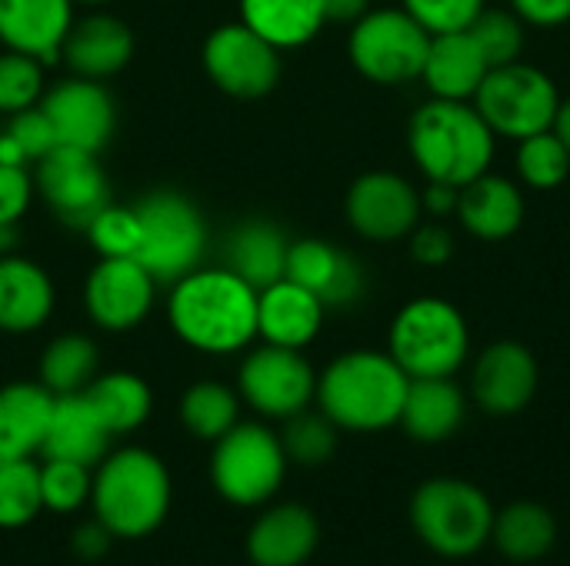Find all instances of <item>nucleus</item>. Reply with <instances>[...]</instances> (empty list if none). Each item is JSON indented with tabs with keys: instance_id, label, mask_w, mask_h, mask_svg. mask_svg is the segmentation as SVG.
I'll list each match as a JSON object with an SVG mask.
<instances>
[{
	"instance_id": "nucleus-1",
	"label": "nucleus",
	"mask_w": 570,
	"mask_h": 566,
	"mask_svg": "<svg viewBox=\"0 0 570 566\" xmlns=\"http://www.w3.org/2000/svg\"><path fill=\"white\" fill-rule=\"evenodd\" d=\"M174 337L204 357H234L257 340V287L230 267H194L164 304Z\"/></svg>"
},
{
	"instance_id": "nucleus-2",
	"label": "nucleus",
	"mask_w": 570,
	"mask_h": 566,
	"mask_svg": "<svg viewBox=\"0 0 570 566\" xmlns=\"http://www.w3.org/2000/svg\"><path fill=\"white\" fill-rule=\"evenodd\" d=\"M411 377L387 350L357 347L317 374V410L347 434H381L401 424Z\"/></svg>"
},
{
	"instance_id": "nucleus-3",
	"label": "nucleus",
	"mask_w": 570,
	"mask_h": 566,
	"mask_svg": "<svg viewBox=\"0 0 570 566\" xmlns=\"http://www.w3.org/2000/svg\"><path fill=\"white\" fill-rule=\"evenodd\" d=\"M407 150L428 183L464 187L491 170L498 137L471 100H424L407 123Z\"/></svg>"
},
{
	"instance_id": "nucleus-4",
	"label": "nucleus",
	"mask_w": 570,
	"mask_h": 566,
	"mask_svg": "<svg viewBox=\"0 0 570 566\" xmlns=\"http://www.w3.org/2000/svg\"><path fill=\"white\" fill-rule=\"evenodd\" d=\"M174 500L167 464L144 447L110 450L94 467L90 510L114 540H140L164 527Z\"/></svg>"
},
{
	"instance_id": "nucleus-5",
	"label": "nucleus",
	"mask_w": 570,
	"mask_h": 566,
	"mask_svg": "<svg viewBox=\"0 0 570 566\" xmlns=\"http://www.w3.org/2000/svg\"><path fill=\"white\" fill-rule=\"evenodd\" d=\"M387 354L411 380L454 377L471 357L468 317L444 297H414L391 320Z\"/></svg>"
},
{
	"instance_id": "nucleus-6",
	"label": "nucleus",
	"mask_w": 570,
	"mask_h": 566,
	"mask_svg": "<svg viewBox=\"0 0 570 566\" xmlns=\"http://www.w3.org/2000/svg\"><path fill=\"white\" fill-rule=\"evenodd\" d=\"M491 497L461 477H434L411 497V527L428 550L448 560L474 557L488 547L494 530Z\"/></svg>"
},
{
	"instance_id": "nucleus-7",
	"label": "nucleus",
	"mask_w": 570,
	"mask_h": 566,
	"mask_svg": "<svg viewBox=\"0 0 570 566\" xmlns=\"http://www.w3.org/2000/svg\"><path fill=\"white\" fill-rule=\"evenodd\" d=\"M137 260L157 277V284H174L204 264L210 247V230L200 207L177 190H154L137 207Z\"/></svg>"
},
{
	"instance_id": "nucleus-8",
	"label": "nucleus",
	"mask_w": 570,
	"mask_h": 566,
	"mask_svg": "<svg viewBox=\"0 0 570 566\" xmlns=\"http://www.w3.org/2000/svg\"><path fill=\"white\" fill-rule=\"evenodd\" d=\"M287 467L291 460L284 454L281 434L261 420H240L220 440H214L210 480L230 507L271 504L284 487Z\"/></svg>"
},
{
	"instance_id": "nucleus-9",
	"label": "nucleus",
	"mask_w": 570,
	"mask_h": 566,
	"mask_svg": "<svg viewBox=\"0 0 570 566\" xmlns=\"http://www.w3.org/2000/svg\"><path fill=\"white\" fill-rule=\"evenodd\" d=\"M431 33L404 7H371L351 23L347 57L354 70L377 87L421 80Z\"/></svg>"
},
{
	"instance_id": "nucleus-10",
	"label": "nucleus",
	"mask_w": 570,
	"mask_h": 566,
	"mask_svg": "<svg viewBox=\"0 0 570 566\" xmlns=\"http://www.w3.org/2000/svg\"><path fill=\"white\" fill-rule=\"evenodd\" d=\"M471 103L488 120L494 137L518 143L554 127L561 90L554 77L544 73L541 67L514 60L504 67H491Z\"/></svg>"
},
{
	"instance_id": "nucleus-11",
	"label": "nucleus",
	"mask_w": 570,
	"mask_h": 566,
	"mask_svg": "<svg viewBox=\"0 0 570 566\" xmlns=\"http://www.w3.org/2000/svg\"><path fill=\"white\" fill-rule=\"evenodd\" d=\"M240 400L264 420H287L307 410L317 397V370L304 350L257 344L244 350L237 367Z\"/></svg>"
},
{
	"instance_id": "nucleus-12",
	"label": "nucleus",
	"mask_w": 570,
	"mask_h": 566,
	"mask_svg": "<svg viewBox=\"0 0 570 566\" xmlns=\"http://www.w3.org/2000/svg\"><path fill=\"white\" fill-rule=\"evenodd\" d=\"M200 63L217 90L240 100L264 97L281 80V50L240 20L220 23L207 33Z\"/></svg>"
},
{
	"instance_id": "nucleus-13",
	"label": "nucleus",
	"mask_w": 570,
	"mask_h": 566,
	"mask_svg": "<svg viewBox=\"0 0 570 566\" xmlns=\"http://www.w3.org/2000/svg\"><path fill=\"white\" fill-rule=\"evenodd\" d=\"M347 227L371 244H397L424 220L421 190L394 170L361 173L344 197Z\"/></svg>"
},
{
	"instance_id": "nucleus-14",
	"label": "nucleus",
	"mask_w": 570,
	"mask_h": 566,
	"mask_svg": "<svg viewBox=\"0 0 570 566\" xmlns=\"http://www.w3.org/2000/svg\"><path fill=\"white\" fill-rule=\"evenodd\" d=\"M33 187L37 197L53 210V217L77 230H83L90 217L104 203H110V183L97 153L63 143H57L47 157L33 163Z\"/></svg>"
},
{
	"instance_id": "nucleus-15",
	"label": "nucleus",
	"mask_w": 570,
	"mask_h": 566,
	"mask_svg": "<svg viewBox=\"0 0 570 566\" xmlns=\"http://www.w3.org/2000/svg\"><path fill=\"white\" fill-rule=\"evenodd\" d=\"M157 277L137 257H100L83 280V310L107 334L137 330L157 304Z\"/></svg>"
},
{
	"instance_id": "nucleus-16",
	"label": "nucleus",
	"mask_w": 570,
	"mask_h": 566,
	"mask_svg": "<svg viewBox=\"0 0 570 566\" xmlns=\"http://www.w3.org/2000/svg\"><path fill=\"white\" fill-rule=\"evenodd\" d=\"M40 110L50 117L57 143L100 153L117 127V103L104 80L87 77H63L53 87H47Z\"/></svg>"
},
{
	"instance_id": "nucleus-17",
	"label": "nucleus",
	"mask_w": 570,
	"mask_h": 566,
	"mask_svg": "<svg viewBox=\"0 0 570 566\" xmlns=\"http://www.w3.org/2000/svg\"><path fill=\"white\" fill-rule=\"evenodd\" d=\"M538 380L534 354L518 340H498L471 364V400L491 417H514L534 400Z\"/></svg>"
},
{
	"instance_id": "nucleus-18",
	"label": "nucleus",
	"mask_w": 570,
	"mask_h": 566,
	"mask_svg": "<svg viewBox=\"0 0 570 566\" xmlns=\"http://www.w3.org/2000/svg\"><path fill=\"white\" fill-rule=\"evenodd\" d=\"M291 280H297L301 287H307L314 297H321V304L331 310L341 307H354L364 290H367V277L364 267L341 250L331 240L321 237H304V240H291L287 250V274Z\"/></svg>"
},
{
	"instance_id": "nucleus-19",
	"label": "nucleus",
	"mask_w": 570,
	"mask_h": 566,
	"mask_svg": "<svg viewBox=\"0 0 570 566\" xmlns=\"http://www.w3.org/2000/svg\"><path fill=\"white\" fill-rule=\"evenodd\" d=\"M60 57L70 67V73H77V77L110 80L134 57V30L117 13L90 7V13L73 20L67 40L60 47Z\"/></svg>"
},
{
	"instance_id": "nucleus-20",
	"label": "nucleus",
	"mask_w": 570,
	"mask_h": 566,
	"mask_svg": "<svg viewBox=\"0 0 570 566\" xmlns=\"http://www.w3.org/2000/svg\"><path fill=\"white\" fill-rule=\"evenodd\" d=\"M327 307L307 287L281 277L257 290V340L304 350L317 340Z\"/></svg>"
},
{
	"instance_id": "nucleus-21",
	"label": "nucleus",
	"mask_w": 570,
	"mask_h": 566,
	"mask_svg": "<svg viewBox=\"0 0 570 566\" xmlns=\"http://www.w3.org/2000/svg\"><path fill=\"white\" fill-rule=\"evenodd\" d=\"M73 20V0H0V47L53 63Z\"/></svg>"
},
{
	"instance_id": "nucleus-22",
	"label": "nucleus",
	"mask_w": 570,
	"mask_h": 566,
	"mask_svg": "<svg viewBox=\"0 0 570 566\" xmlns=\"http://www.w3.org/2000/svg\"><path fill=\"white\" fill-rule=\"evenodd\" d=\"M524 190L518 180L504 173H481L478 180L461 187L458 200V224L481 244H501L511 240L524 224Z\"/></svg>"
},
{
	"instance_id": "nucleus-23",
	"label": "nucleus",
	"mask_w": 570,
	"mask_h": 566,
	"mask_svg": "<svg viewBox=\"0 0 570 566\" xmlns=\"http://www.w3.org/2000/svg\"><path fill=\"white\" fill-rule=\"evenodd\" d=\"M317 544L321 524L307 507L274 504L254 520L247 534V557L254 566H304Z\"/></svg>"
},
{
	"instance_id": "nucleus-24",
	"label": "nucleus",
	"mask_w": 570,
	"mask_h": 566,
	"mask_svg": "<svg viewBox=\"0 0 570 566\" xmlns=\"http://www.w3.org/2000/svg\"><path fill=\"white\" fill-rule=\"evenodd\" d=\"M57 307V287L50 274L20 254H0V330L33 334Z\"/></svg>"
},
{
	"instance_id": "nucleus-25",
	"label": "nucleus",
	"mask_w": 570,
	"mask_h": 566,
	"mask_svg": "<svg viewBox=\"0 0 570 566\" xmlns=\"http://www.w3.org/2000/svg\"><path fill=\"white\" fill-rule=\"evenodd\" d=\"M110 440L114 437L97 417V410L90 407V400L83 394H67V397H53L40 457L70 460V464H83L94 470L110 454Z\"/></svg>"
},
{
	"instance_id": "nucleus-26",
	"label": "nucleus",
	"mask_w": 570,
	"mask_h": 566,
	"mask_svg": "<svg viewBox=\"0 0 570 566\" xmlns=\"http://www.w3.org/2000/svg\"><path fill=\"white\" fill-rule=\"evenodd\" d=\"M468 420V394L454 384V377H421L411 380L401 424L404 434L417 444H444Z\"/></svg>"
},
{
	"instance_id": "nucleus-27",
	"label": "nucleus",
	"mask_w": 570,
	"mask_h": 566,
	"mask_svg": "<svg viewBox=\"0 0 570 566\" xmlns=\"http://www.w3.org/2000/svg\"><path fill=\"white\" fill-rule=\"evenodd\" d=\"M488 70H491V63L484 60V53L474 43L471 30H451V33L431 37L421 80H424L431 97L474 100V93L484 83Z\"/></svg>"
},
{
	"instance_id": "nucleus-28",
	"label": "nucleus",
	"mask_w": 570,
	"mask_h": 566,
	"mask_svg": "<svg viewBox=\"0 0 570 566\" xmlns=\"http://www.w3.org/2000/svg\"><path fill=\"white\" fill-rule=\"evenodd\" d=\"M53 410V394L37 384H7L0 387V464L33 460L43 447L47 424Z\"/></svg>"
},
{
	"instance_id": "nucleus-29",
	"label": "nucleus",
	"mask_w": 570,
	"mask_h": 566,
	"mask_svg": "<svg viewBox=\"0 0 570 566\" xmlns=\"http://www.w3.org/2000/svg\"><path fill=\"white\" fill-rule=\"evenodd\" d=\"M287 234L271 220H244L230 230L224 244V267H230L237 277H244L250 287H267L287 274Z\"/></svg>"
},
{
	"instance_id": "nucleus-30",
	"label": "nucleus",
	"mask_w": 570,
	"mask_h": 566,
	"mask_svg": "<svg viewBox=\"0 0 570 566\" xmlns=\"http://www.w3.org/2000/svg\"><path fill=\"white\" fill-rule=\"evenodd\" d=\"M240 23L274 43L281 53L307 47L327 20V0H237Z\"/></svg>"
},
{
	"instance_id": "nucleus-31",
	"label": "nucleus",
	"mask_w": 570,
	"mask_h": 566,
	"mask_svg": "<svg viewBox=\"0 0 570 566\" xmlns=\"http://www.w3.org/2000/svg\"><path fill=\"white\" fill-rule=\"evenodd\" d=\"M83 397L90 400V407L97 410V417L104 420L110 437H127V434L140 430L154 410L150 384L130 370L97 374L90 380V387L83 390Z\"/></svg>"
},
{
	"instance_id": "nucleus-32",
	"label": "nucleus",
	"mask_w": 570,
	"mask_h": 566,
	"mask_svg": "<svg viewBox=\"0 0 570 566\" xmlns=\"http://www.w3.org/2000/svg\"><path fill=\"white\" fill-rule=\"evenodd\" d=\"M491 540L501 550V557H508L514 564H534L554 550L558 520L548 507H541L534 500H518V504H508L494 517Z\"/></svg>"
},
{
	"instance_id": "nucleus-33",
	"label": "nucleus",
	"mask_w": 570,
	"mask_h": 566,
	"mask_svg": "<svg viewBox=\"0 0 570 566\" xmlns=\"http://www.w3.org/2000/svg\"><path fill=\"white\" fill-rule=\"evenodd\" d=\"M100 374V350L83 334H60L40 354V384L53 397L83 394Z\"/></svg>"
},
{
	"instance_id": "nucleus-34",
	"label": "nucleus",
	"mask_w": 570,
	"mask_h": 566,
	"mask_svg": "<svg viewBox=\"0 0 570 566\" xmlns=\"http://www.w3.org/2000/svg\"><path fill=\"white\" fill-rule=\"evenodd\" d=\"M240 407H244V400H240L237 387H227L220 380H200L184 390L177 414H180V424L187 427V434L214 444L230 427L240 424Z\"/></svg>"
},
{
	"instance_id": "nucleus-35",
	"label": "nucleus",
	"mask_w": 570,
	"mask_h": 566,
	"mask_svg": "<svg viewBox=\"0 0 570 566\" xmlns=\"http://www.w3.org/2000/svg\"><path fill=\"white\" fill-rule=\"evenodd\" d=\"M514 170L528 190H558L570 177V150L554 130L518 140Z\"/></svg>"
},
{
	"instance_id": "nucleus-36",
	"label": "nucleus",
	"mask_w": 570,
	"mask_h": 566,
	"mask_svg": "<svg viewBox=\"0 0 570 566\" xmlns=\"http://www.w3.org/2000/svg\"><path fill=\"white\" fill-rule=\"evenodd\" d=\"M43 510L40 467L33 460L0 464V530H20Z\"/></svg>"
},
{
	"instance_id": "nucleus-37",
	"label": "nucleus",
	"mask_w": 570,
	"mask_h": 566,
	"mask_svg": "<svg viewBox=\"0 0 570 566\" xmlns=\"http://www.w3.org/2000/svg\"><path fill=\"white\" fill-rule=\"evenodd\" d=\"M468 30L491 67L521 60L528 43V23L511 7H484Z\"/></svg>"
},
{
	"instance_id": "nucleus-38",
	"label": "nucleus",
	"mask_w": 570,
	"mask_h": 566,
	"mask_svg": "<svg viewBox=\"0 0 570 566\" xmlns=\"http://www.w3.org/2000/svg\"><path fill=\"white\" fill-rule=\"evenodd\" d=\"M337 427L321 414V410H301L294 417L284 420V430H281V444H284V454L291 464H301V467H321L334 457L337 450Z\"/></svg>"
},
{
	"instance_id": "nucleus-39",
	"label": "nucleus",
	"mask_w": 570,
	"mask_h": 566,
	"mask_svg": "<svg viewBox=\"0 0 570 566\" xmlns=\"http://www.w3.org/2000/svg\"><path fill=\"white\" fill-rule=\"evenodd\" d=\"M47 93V63L0 47V113L13 117L37 107Z\"/></svg>"
},
{
	"instance_id": "nucleus-40",
	"label": "nucleus",
	"mask_w": 570,
	"mask_h": 566,
	"mask_svg": "<svg viewBox=\"0 0 570 566\" xmlns=\"http://www.w3.org/2000/svg\"><path fill=\"white\" fill-rule=\"evenodd\" d=\"M94 470L70 460H43L40 464V497L50 514H77L90 504Z\"/></svg>"
},
{
	"instance_id": "nucleus-41",
	"label": "nucleus",
	"mask_w": 570,
	"mask_h": 566,
	"mask_svg": "<svg viewBox=\"0 0 570 566\" xmlns=\"http://www.w3.org/2000/svg\"><path fill=\"white\" fill-rule=\"evenodd\" d=\"M83 234H87L90 247L97 250V257H134L137 244H140L137 214H134V207H120V203H104L90 217Z\"/></svg>"
},
{
	"instance_id": "nucleus-42",
	"label": "nucleus",
	"mask_w": 570,
	"mask_h": 566,
	"mask_svg": "<svg viewBox=\"0 0 570 566\" xmlns=\"http://www.w3.org/2000/svg\"><path fill=\"white\" fill-rule=\"evenodd\" d=\"M401 7L431 33H451V30H468L478 13L488 7V0H401Z\"/></svg>"
},
{
	"instance_id": "nucleus-43",
	"label": "nucleus",
	"mask_w": 570,
	"mask_h": 566,
	"mask_svg": "<svg viewBox=\"0 0 570 566\" xmlns=\"http://www.w3.org/2000/svg\"><path fill=\"white\" fill-rule=\"evenodd\" d=\"M3 133L17 143V150L23 153L27 163H37L40 157H47L53 147H57V133H53V123L50 117L37 107H27L13 117H7V127Z\"/></svg>"
},
{
	"instance_id": "nucleus-44",
	"label": "nucleus",
	"mask_w": 570,
	"mask_h": 566,
	"mask_svg": "<svg viewBox=\"0 0 570 566\" xmlns=\"http://www.w3.org/2000/svg\"><path fill=\"white\" fill-rule=\"evenodd\" d=\"M407 250H411L414 264H421V267H444L454 257V234L438 220H431V224L421 220L414 227V234L407 237Z\"/></svg>"
},
{
	"instance_id": "nucleus-45",
	"label": "nucleus",
	"mask_w": 570,
	"mask_h": 566,
	"mask_svg": "<svg viewBox=\"0 0 570 566\" xmlns=\"http://www.w3.org/2000/svg\"><path fill=\"white\" fill-rule=\"evenodd\" d=\"M33 173L27 167L0 163V224H17L33 200Z\"/></svg>"
},
{
	"instance_id": "nucleus-46",
	"label": "nucleus",
	"mask_w": 570,
	"mask_h": 566,
	"mask_svg": "<svg viewBox=\"0 0 570 566\" xmlns=\"http://www.w3.org/2000/svg\"><path fill=\"white\" fill-rule=\"evenodd\" d=\"M508 7L538 30H554L570 23V0H508Z\"/></svg>"
},
{
	"instance_id": "nucleus-47",
	"label": "nucleus",
	"mask_w": 570,
	"mask_h": 566,
	"mask_svg": "<svg viewBox=\"0 0 570 566\" xmlns=\"http://www.w3.org/2000/svg\"><path fill=\"white\" fill-rule=\"evenodd\" d=\"M114 544V534L100 524V520H90L83 527L73 530V550L83 557V560H100Z\"/></svg>"
},
{
	"instance_id": "nucleus-48",
	"label": "nucleus",
	"mask_w": 570,
	"mask_h": 566,
	"mask_svg": "<svg viewBox=\"0 0 570 566\" xmlns=\"http://www.w3.org/2000/svg\"><path fill=\"white\" fill-rule=\"evenodd\" d=\"M458 200H461V187H451V183H428L421 190V207L424 214L431 217H454L458 210Z\"/></svg>"
},
{
	"instance_id": "nucleus-49",
	"label": "nucleus",
	"mask_w": 570,
	"mask_h": 566,
	"mask_svg": "<svg viewBox=\"0 0 570 566\" xmlns=\"http://www.w3.org/2000/svg\"><path fill=\"white\" fill-rule=\"evenodd\" d=\"M371 10V0H327V20L337 23H354Z\"/></svg>"
},
{
	"instance_id": "nucleus-50",
	"label": "nucleus",
	"mask_w": 570,
	"mask_h": 566,
	"mask_svg": "<svg viewBox=\"0 0 570 566\" xmlns=\"http://www.w3.org/2000/svg\"><path fill=\"white\" fill-rule=\"evenodd\" d=\"M561 140H564V147L570 150V97H561V103H558V117H554V127H551Z\"/></svg>"
},
{
	"instance_id": "nucleus-51",
	"label": "nucleus",
	"mask_w": 570,
	"mask_h": 566,
	"mask_svg": "<svg viewBox=\"0 0 570 566\" xmlns=\"http://www.w3.org/2000/svg\"><path fill=\"white\" fill-rule=\"evenodd\" d=\"M0 163H13V167H27L23 153L17 150V143L0 130Z\"/></svg>"
},
{
	"instance_id": "nucleus-52",
	"label": "nucleus",
	"mask_w": 570,
	"mask_h": 566,
	"mask_svg": "<svg viewBox=\"0 0 570 566\" xmlns=\"http://www.w3.org/2000/svg\"><path fill=\"white\" fill-rule=\"evenodd\" d=\"M17 247V224H0V254H13Z\"/></svg>"
},
{
	"instance_id": "nucleus-53",
	"label": "nucleus",
	"mask_w": 570,
	"mask_h": 566,
	"mask_svg": "<svg viewBox=\"0 0 570 566\" xmlns=\"http://www.w3.org/2000/svg\"><path fill=\"white\" fill-rule=\"evenodd\" d=\"M77 7H104V3H114V0H73Z\"/></svg>"
}]
</instances>
